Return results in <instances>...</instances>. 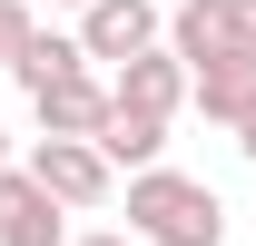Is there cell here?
<instances>
[{"mask_svg": "<svg viewBox=\"0 0 256 246\" xmlns=\"http://www.w3.org/2000/svg\"><path fill=\"white\" fill-rule=\"evenodd\" d=\"M128 236L138 246H226V197L188 168H128Z\"/></svg>", "mask_w": 256, "mask_h": 246, "instance_id": "6da1fadb", "label": "cell"}, {"mask_svg": "<svg viewBox=\"0 0 256 246\" xmlns=\"http://www.w3.org/2000/svg\"><path fill=\"white\" fill-rule=\"evenodd\" d=\"M158 40L188 69H256V0H178Z\"/></svg>", "mask_w": 256, "mask_h": 246, "instance_id": "7a4b0ae2", "label": "cell"}, {"mask_svg": "<svg viewBox=\"0 0 256 246\" xmlns=\"http://www.w3.org/2000/svg\"><path fill=\"white\" fill-rule=\"evenodd\" d=\"M20 168H30V178L50 187L69 216H79V207H108V197H118V168L98 158V138H30V158H20Z\"/></svg>", "mask_w": 256, "mask_h": 246, "instance_id": "3957f363", "label": "cell"}, {"mask_svg": "<svg viewBox=\"0 0 256 246\" xmlns=\"http://www.w3.org/2000/svg\"><path fill=\"white\" fill-rule=\"evenodd\" d=\"M158 30H168V10H158V0H89V10H79V30H69V40L89 50V69H98V60L118 69V60H138V50H148Z\"/></svg>", "mask_w": 256, "mask_h": 246, "instance_id": "277c9868", "label": "cell"}, {"mask_svg": "<svg viewBox=\"0 0 256 246\" xmlns=\"http://www.w3.org/2000/svg\"><path fill=\"white\" fill-rule=\"evenodd\" d=\"M108 98H118V108H148V118H178V108H188V60H178L168 40H148L138 60L108 69Z\"/></svg>", "mask_w": 256, "mask_h": 246, "instance_id": "5b68a950", "label": "cell"}, {"mask_svg": "<svg viewBox=\"0 0 256 246\" xmlns=\"http://www.w3.org/2000/svg\"><path fill=\"white\" fill-rule=\"evenodd\" d=\"M0 246H69V207L10 158L0 168Z\"/></svg>", "mask_w": 256, "mask_h": 246, "instance_id": "8992f818", "label": "cell"}, {"mask_svg": "<svg viewBox=\"0 0 256 246\" xmlns=\"http://www.w3.org/2000/svg\"><path fill=\"white\" fill-rule=\"evenodd\" d=\"M30 118H40V138H89V128L108 118L98 69H60V79H40V89H30Z\"/></svg>", "mask_w": 256, "mask_h": 246, "instance_id": "52a82bcc", "label": "cell"}, {"mask_svg": "<svg viewBox=\"0 0 256 246\" xmlns=\"http://www.w3.org/2000/svg\"><path fill=\"white\" fill-rule=\"evenodd\" d=\"M89 138H98V158H108V168H158V158H168V118L118 108V98H108V118H98Z\"/></svg>", "mask_w": 256, "mask_h": 246, "instance_id": "ba28073f", "label": "cell"}, {"mask_svg": "<svg viewBox=\"0 0 256 246\" xmlns=\"http://www.w3.org/2000/svg\"><path fill=\"white\" fill-rule=\"evenodd\" d=\"M188 98H197L207 128H236L256 108V69H188Z\"/></svg>", "mask_w": 256, "mask_h": 246, "instance_id": "9c48e42d", "label": "cell"}, {"mask_svg": "<svg viewBox=\"0 0 256 246\" xmlns=\"http://www.w3.org/2000/svg\"><path fill=\"white\" fill-rule=\"evenodd\" d=\"M60 69H89V50H79L69 30H30V40H20V60L0 69V79H20V89H40V79H60Z\"/></svg>", "mask_w": 256, "mask_h": 246, "instance_id": "30bf717a", "label": "cell"}, {"mask_svg": "<svg viewBox=\"0 0 256 246\" xmlns=\"http://www.w3.org/2000/svg\"><path fill=\"white\" fill-rule=\"evenodd\" d=\"M30 30H40V10H30V0H0V69L20 60V40H30Z\"/></svg>", "mask_w": 256, "mask_h": 246, "instance_id": "8fae6325", "label": "cell"}, {"mask_svg": "<svg viewBox=\"0 0 256 246\" xmlns=\"http://www.w3.org/2000/svg\"><path fill=\"white\" fill-rule=\"evenodd\" d=\"M69 246H138V236H118V226H89V236H69Z\"/></svg>", "mask_w": 256, "mask_h": 246, "instance_id": "7c38bea8", "label": "cell"}, {"mask_svg": "<svg viewBox=\"0 0 256 246\" xmlns=\"http://www.w3.org/2000/svg\"><path fill=\"white\" fill-rule=\"evenodd\" d=\"M50 10H89V0H50Z\"/></svg>", "mask_w": 256, "mask_h": 246, "instance_id": "4fadbf2b", "label": "cell"}, {"mask_svg": "<svg viewBox=\"0 0 256 246\" xmlns=\"http://www.w3.org/2000/svg\"><path fill=\"white\" fill-rule=\"evenodd\" d=\"M0 168H10V128H0Z\"/></svg>", "mask_w": 256, "mask_h": 246, "instance_id": "5bb4252c", "label": "cell"}]
</instances>
